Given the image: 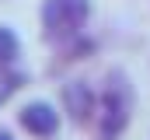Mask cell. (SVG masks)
I'll return each mask as SVG.
<instances>
[{
  "label": "cell",
  "mask_w": 150,
  "mask_h": 140,
  "mask_svg": "<svg viewBox=\"0 0 150 140\" xmlns=\"http://www.w3.org/2000/svg\"><path fill=\"white\" fill-rule=\"evenodd\" d=\"M18 123H21V130H28L32 137H56V130H59V112L49 102H28L18 112Z\"/></svg>",
  "instance_id": "277c9868"
},
{
  "label": "cell",
  "mask_w": 150,
  "mask_h": 140,
  "mask_svg": "<svg viewBox=\"0 0 150 140\" xmlns=\"http://www.w3.org/2000/svg\"><path fill=\"white\" fill-rule=\"evenodd\" d=\"M25 84V77L18 74V70H11V67H0V102L4 98H11L18 88Z\"/></svg>",
  "instance_id": "8992f818"
},
{
  "label": "cell",
  "mask_w": 150,
  "mask_h": 140,
  "mask_svg": "<svg viewBox=\"0 0 150 140\" xmlns=\"http://www.w3.org/2000/svg\"><path fill=\"white\" fill-rule=\"evenodd\" d=\"M63 105H67V116L74 119L77 126H84V123H91L98 116V95H94V88L87 81L63 84Z\"/></svg>",
  "instance_id": "3957f363"
},
{
  "label": "cell",
  "mask_w": 150,
  "mask_h": 140,
  "mask_svg": "<svg viewBox=\"0 0 150 140\" xmlns=\"http://www.w3.org/2000/svg\"><path fill=\"white\" fill-rule=\"evenodd\" d=\"M91 18V0H45L42 4V35L49 42H67L84 32Z\"/></svg>",
  "instance_id": "6da1fadb"
},
{
  "label": "cell",
  "mask_w": 150,
  "mask_h": 140,
  "mask_svg": "<svg viewBox=\"0 0 150 140\" xmlns=\"http://www.w3.org/2000/svg\"><path fill=\"white\" fill-rule=\"evenodd\" d=\"M129 112H133V95H129L122 77H112V84L98 98V130H101V137L115 140L129 126Z\"/></svg>",
  "instance_id": "7a4b0ae2"
},
{
  "label": "cell",
  "mask_w": 150,
  "mask_h": 140,
  "mask_svg": "<svg viewBox=\"0 0 150 140\" xmlns=\"http://www.w3.org/2000/svg\"><path fill=\"white\" fill-rule=\"evenodd\" d=\"M0 140H14V137H11V133H7V130H0Z\"/></svg>",
  "instance_id": "52a82bcc"
},
{
  "label": "cell",
  "mask_w": 150,
  "mask_h": 140,
  "mask_svg": "<svg viewBox=\"0 0 150 140\" xmlns=\"http://www.w3.org/2000/svg\"><path fill=\"white\" fill-rule=\"evenodd\" d=\"M18 53H21V42H18V35L11 32L7 25H0V67H11V63L18 60Z\"/></svg>",
  "instance_id": "5b68a950"
}]
</instances>
